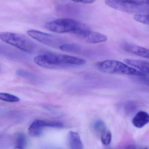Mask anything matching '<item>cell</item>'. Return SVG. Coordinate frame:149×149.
I'll return each mask as SVG.
<instances>
[{"instance_id": "1", "label": "cell", "mask_w": 149, "mask_h": 149, "mask_svg": "<svg viewBox=\"0 0 149 149\" xmlns=\"http://www.w3.org/2000/svg\"><path fill=\"white\" fill-rule=\"evenodd\" d=\"M34 61L37 65L48 69H56L71 66L85 64L86 61L82 59L64 54L48 53L35 57Z\"/></svg>"}, {"instance_id": "2", "label": "cell", "mask_w": 149, "mask_h": 149, "mask_svg": "<svg viewBox=\"0 0 149 149\" xmlns=\"http://www.w3.org/2000/svg\"><path fill=\"white\" fill-rule=\"evenodd\" d=\"M45 28L55 33H72L74 35L88 29V26L84 24L70 18H61L50 21L45 24Z\"/></svg>"}, {"instance_id": "3", "label": "cell", "mask_w": 149, "mask_h": 149, "mask_svg": "<svg viewBox=\"0 0 149 149\" xmlns=\"http://www.w3.org/2000/svg\"><path fill=\"white\" fill-rule=\"evenodd\" d=\"M96 66L100 71L105 73L136 76H144L146 75L125 63L117 60H104L99 62Z\"/></svg>"}, {"instance_id": "4", "label": "cell", "mask_w": 149, "mask_h": 149, "mask_svg": "<svg viewBox=\"0 0 149 149\" xmlns=\"http://www.w3.org/2000/svg\"><path fill=\"white\" fill-rule=\"evenodd\" d=\"M0 40L26 53L33 52L36 48L35 43L31 40L17 33L1 32Z\"/></svg>"}, {"instance_id": "5", "label": "cell", "mask_w": 149, "mask_h": 149, "mask_svg": "<svg viewBox=\"0 0 149 149\" xmlns=\"http://www.w3.org/2000/svg\"><path fill=\"white\" fill-rule=\"evenodd\" d=\"M27 34L36 41L55 49H59L62 45L66 43L60 37L36 30H28Z\"/></svg>"}, {"instance_id": "6", "label": "cell", "mask_w": 149, "mask_h": 149, "mask_svg": "<svg viewBox=\"0 0 149 149\" xmlns=\"http://www.w3.org/2000/svg\"><path fill=\"white\" fill-rule=\"evenodd\" d=\"M105 3L114 9L127 13H134L141 10L143 6L142 1L107 0Z\"/></svg>"}, {"instance_id": "7", "label": "cell", "mask_w": 149, "mask_h": 149, "mask_svg": "<svg viewBox=\"0 0 149 149\" xmlns=\"http://www.w3.org/2000/svg\"><path fill=\"white\" fill-rule=\"evenodd\" d=\"M64 125L62 122L56 121H47L43 120H36L31 123L28 129L29 134L32 137H38L42 134L46 128H62Z\"/></svg>"}, {"instance_id": "8", "label": "cell", "mask_w": 149, "mask_h": 149, "mask_svg": "<svg viewBox=\"0 0 149 149\" xmlns=\"http://www.w3.org/2000/svg\"><path fill=\"white\" fill-rule=\"evenodd\" d=\"M75 35L79 38L88 43H99L106 42L107 40V37L104 34L92 31L89 28L83 30Z\"/></svg>"}, {"instance_id": "9", "label": "cell", "mask_w": 149, "mask_h": 149, "mask_svg": "<svg viewBox=\"0 0 149 149\" xmlns=\"http://www.w3.org/2000/svg\"><path fill=\"white\" fill-rule=\"evenodd\" d=\"M123 49L127 52L149 59V49L131 44H126Z\"/></svg>"}, {"instance_id": "10", "label": "cell", "mask_w": 149, "mask_h": 149, "mask_svg": "<svg viewBox=\"0 0 149 149\" xmlns=\"http://www.w3.org/2000/svg\"><path fill=\"white\" fill-rule=\"evenodd\" d=\"M124 62L128 65L134 66L143 73L149 74V62L143 60L125 59Z\"/></svg>"}, {"instance_id": "11", "label": "cell", "mask_w": 149, "mask_h": 149, "mask_svg": "<svg viewBox=\"0 0 149 149\" xmlns=\"http://www.w3.org/2000/svg\"><path fill=\"white\" fill-rule=\"evenodd\" d=\"M149 122V114L147 112L140 111L132 120L133 125L138 128H141Z\"/></svg>"}, {"instance_id": "12", "label": "cell", "mask_w": 149, "mask_h": 149, "mask_svg": "<svg viewBox=\"0 0 149 149\" xmlns=\"http://www.w3.org/2000/svg\"><path fill=\"white\" fill-rule=\"evenodd\" d=\"M68 144L70 149H83V144L78 133L71 132L68 135Z\"/></svg>"}, {"instance_id": "13", "label": "cell", "mask_w": 149, "mask_h": 149, "mask_svg": "<svg viewBox=\"0 0 149 149\" xmlns=\"http://www.w3.org/2000/svg\"><path fill=\"white\" fill-rule=\"evenodd\" d=\"M59 49L64 52L76 53L79 52L81 47L79 45L75 44H68L66 43L62 45Z\"/></svg>"}, {"instance_id": "14", "label": "cell", "mask_w": 149, "mask_h": 149, "mask_svg": "<svg viewBox=\"0 0 149 149\" xmlns=\"http://www.w3.org/2000/svg\"><path fill=\"white\" fill-rule=\"evenodd\" d=\"M0 100L6 102L14 103L20 101V99L17 96L10 94L0 92Z\"/></svg>"}, {"instance_id": "15", "label": "cell", "mask_w": 149, "mask_h": 149, "mask_svg": "<svg viewBox=\"0 0 149 149\" xmlns=\"http://www.w3.org/2000/svg\"><path fill=\"white\" fill-rule=\"evenodd\" d=\"M93 127L94 131L97 134H100L101 135L107 130L106 124L101 120L96 121L93 124Z\"/></svg>"}, {"instance_id": "16", "label": "cell", "mask_w": 149, "mask_h": 149, "mask_svg": "<svg viewBox=\"0 0 149 149\" xmlns=\"http://www.w3.org/2000/svg\"><path fill=\"white\" fill-rule=\"evenodd\" d=\"M102 142L104 145L108 146L110 144L112 141V134L111 132L107 130L101 135Z\"/></svg>"}, {"instance_id": "17", "label": "cell", "mask_w": 149, "mask_h": 149, "mask_svg": "<svg viewBox=\"0 0 149 149\" xmlns=\"http://www.w3.org/2000/svg\"><path fill=\"white\" fill-rule=\"evenodd\" d=\"M134 18L135 21L144 24H149V15L138 14L134 15Z\"/></svg>"}, {"instance_id": "18", "label": "cell", "mask_w": 149, "mask_h": 149, "mask_svg": "<svg viewBox=\"0 0 149 149\" xmlns=\"http://www.w3.org/2000/svg\"><path fill=\"white\" fill-rule=\"evenodd\" d=\"M17 74L18 76L30 80H34L35 77L33 74L24 70H18L17 71Z\"/></svg>"}, {"instance_id": "19", "label": "cell", "mask_w": 149, "mask_h": 149, "mask_svg": "<svg viewBox=\"0 0 149 149\" xmlns=\"http://www.w3.org/2000/svg\"><path fill=\"white\" fill-rule=\"evenodd\" d=\"M17 146L24 147L25 146L26 143V138L23 134H20L17 136L16 140Z\"/></svg>"}, {"instance_id": "20", "label": "cell", "mask_w": 149, "mask_h": 149, "mask_svg": "<svg viewBox=\"0 0 149 149\" xmlns=\"http://www.w3.org/2000/svg\"><path fill=\"white\" fill-rule=\"evenodd\" d=\"M74 2L88 4V3H93L94 2H95V1H93V0H83V1H74Z\"/></svg>"}, {"instance_id": "21", "label": "cell", "mask_w": 149, "mask_h": 149, "mask_svg": "<svg viewBox=\"0 0 149 149\" xmlns=\"http://www.w3.org/2000/svg\"><path fill=\"white\" fill-rule=\"evenodd\" d=\"M125 149H136V148L134 145H130L126 147Z\"/></svg>"}, {"instance_id": "22", "label": "cell", "mask_w": 149, "mask_h": 149, "mask_svg": "<svg viewBox=\"0 0 149 149\" xmlns=\"http://www.w3.org/2000/svg\"><path fill=\"white\" fill-rule=\"evenodd\" d=\"M142 3L144 6L147 5L149 6V1H142Z\"/></svg>"}, {"instance_id": "23", "label": "cell", "mask_w": 149, "mask_h": 149, "mask_svg": "<svg viewBox=\"0 0 149 149\" xmlns=\"http://www.w3.org/2000/svg\"><path fill=\"white\" fill-rule=\"evenodd\" d=\"M14 149H24V148L22 147H20V146H16Z\"/></svg>"}, {"instance_id": "24", "label": "cell", "mask_w": 149, "mask_h": 149, "mask_svg": "<svg viewBox=\"0 0 149 149\" xmlns=\"http://www.w3.org/2000/svg\"><path fill=\"white\" fill-rule=\"evenodd\" d=\"M143 149H148V148H143Z\"/></svg>"}]
</instances>
